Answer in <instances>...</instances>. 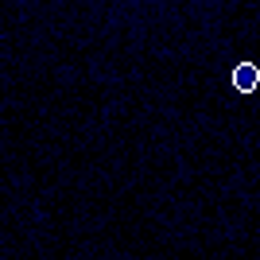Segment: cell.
<instances>
[{"mask_svg": "<svg viewBox=\"0 0 260 260\" xmlns=\"http://www.w3.org/2000/svg\"><path fill=\"white\" fill-rule=\"evenodd\" d=\"M256 82H260L256 62H241L237 70H233V86H237L241 93H252V89H256Z\"/></svg>", "mask_w": 260, "mask_h": 260, "instance_id": "cell-1", "label": "cell"}]
</instances>
